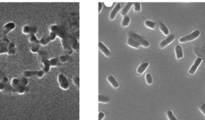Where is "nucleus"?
Masks as SVG:
<instances>
[{"instance_id": "obj_1", "label": "nucleus", "mask_w": 205, "mask_h": 120, "mask_svg": "<svg viewBox=\"0 0 205 120\" xmlns=\"http://www.w3.org/2000/svg\"><path fill=\"white\" fill-rule=\"evenodd\" d=\"M68 34H67L66 31L63 30L61 26L58 25H51L50 26V33L47 36L43 37L42 39L40 40V46H47L49 42L54 41L57 37H59L60 40L65 39L67 37Z\"/></svg>"}, {"instance_id": "obj_2", "label": "nucleus", "mask_w": 205, "mask_h": 120, "mask_svg": "<svg viewBox=\"0 0 205 120\" xmlns=\"http://www.w3.org/2000/svg\"><path fill=\"white\" fill-rule=\"evenodd\" d=\"M39 62L40 67H42L41 70H42L46 74L48 73L51 70V66L49 63V59H48L47 52L40 50L39 52Z\"/></svg>"}, {"instance_id": "obj_3", "label": "nucleus", "mask_w": 205, "mask_h": 120, "mask_svg": "<svg viewBox=\"0 0 205 120\" xmlns=\"http://www.w3.org/2000/svg\"><path fill=\"white\" fill-rule=\"evenodd\" d=\"M127 36H128L129 38L134 39L135 41H137L140 45H142L144 47H148L150 46V43H149V42L147 41V39H144L143 37H141L139 34L135 33V32L129 31L128 33H127Z\"/></svg>"}, {"instance_id": "obj_4", "label": "nucleus", "mask_w": 205, "mask_h": 120, "mask_svg": "<svg viewBox=\"0 0 205 120\" xmlns=\"http://www.w3.org/2000/svg\"><path fill=\"white\" fill-rule=\"evenodd\" d=\"M57 80H58L59 86L62 90L67 91L70 88V84L67 80V77L63 74H59L58 77H57Z\"/></svg>"}, {"instance_id": "obj_5", "label": "nucleus", "mask_w": 205, "mask_h": 120, "mask_svg": "<svg viewBox=\"0 0 205 120\" xmlns=\"http://www.w3.org/2000/svg\"><path fill=\"white\" fill-rule=\"evenodd\" d=\"M45 72L42 70H40V71H24L23 72V77L24 78H31L33 76H37L38 78H42L45 75Z\"/></svg>"}, {"instance_id": "obj_6", "label": "nucleus", "mask_w": 205, "mask_h": 120, "mask_svg": "<svg viewBox=\"0 0 205 120\" xmlns=\"http://www.w3.org/2000/svg\"><path fill=\"white\" fill-rule=\"evenodd\" d=\"M200 31L196 30V31H193L190 34H188V35H186V36L180 38V39H179V42H181V43H185V42H191V41H192V40H195V39H197L198 37L200 36Z\"/></svg>"}, {"instance_id": "obj_7", "label": "nucleus", "mask_w": 205, "mask_h": 120, "mask_svg": "<svg viewBox=\"0 0 205 120\" xmlns=\"http://www.w3.org/2000/svg\"><path fill=\"white\" fill-rule=\"evenodd\" d=\"M15 27H16V25L15 24V23H13V22H9V23H6L5 25L3 26V28H2L3 38L6 37V35H7L8 33H10V32L12 31L13 30H15Z\"/></svg>"}, {"instance_id": "obj_8", "label": "nucleus", "mask_w": 205, "mask_h": 120, "mask_svg": "<svg viewBox=\"0 0 205 120\" xmlns=\"http://www.w3.org/2000/svg\"><path fill=\"white\" fill-rule=\"evenodd\" d=\"M0 91L5 93H11V94H16L15 90L11 86V84L4 83L3 82H0Z\"/></svg>"}, {"instance_id": "obj_9", "label": "nucleus", "mask_w": 205, "mask_h": 120, "mask_svg": "<svg viewBox=\"0 0 205 120\" xmlns=\"http://www.w3.org/2000/svg\"><path fill=\"white\" fill-rule=\"evenodd\" d=\"M9 39L7 37H4L2 39V42L0 44V55H4V54H7L8 45L10 43Z\"/></svg>"}, {"instance_id": "obj_10", "label": "nucleus", "mask_w": 205, "mask_h": 120, "mask_svg": "<svg viewBox=\"0 0 205 120\" xmlns=\"http://www.w3.org/2000/svg\"><path fill=\"white\" fill-rule=\"evenodd\" d=\"M68 41L69 43L71 45V48L73 50V51H75L76 53L79 52V41L77 40L75 37H72L71 35H68Z\"/></svg>"}, {"instance_id": "obj_11", "label": "nucleus", "mask_w": 205, "mask_h": 120, "mask_svg": "<svg viewBox=\"0 0 205 120\" xmlns=\"http://www.w3.org/2000/svg\"><path fill=\"white\" fill-rule=\"evenodd\" d=\"M22 31L25 34H36L38 33V28L35 26H31L28 25H24L22 28Z\"/></svg>"}, {"instance_id": "obj_12", "label": "nucleus", "mask_w": 205, "mask_h": 120, "mask_svg": "<svg viewBox=\"0 0 205 120\" xmlns=\"http://www.w3.org/2000/svg\"><path fill=\"white\" fill-rule=\"evenodd\" d=\"M202 63V59H201V58H197V59H195V61L194 62V63L192 64L191 68H190L189 71H188L189 75H193L196 72L198 67H199V66L200 65V63Z\"/></svg>"}, {"instance_id": "obj_13", "label": "nucleus", "mask_w": 205, "mask_h": 120, "mask_svg": "<svg viewBox=\"0 0 205 120\" xmlns=\"http://www.w3.org/2000/svg\"><path fill=\"white\" fill-rule=\"evenodd\" d=\"M99 48H100V51H101L106 57H110L111 55V52L109 48H108L106 45L103 44L102 42H99Z\"/></svg>"}, {"instance_id": "obj_14", "label": "nucleus", "mask_w": 205, "mask_h": 120, "mask_svg": "<svg viewBox=\"0 0 205 120\" xmlns=\"http://www.w3.org/2000/svg\"><path fill=\"white\" fill-rule=\"evenodd\" d=\"M175 40V36H174L173 34H169L168 36L164 40H163L162 42H160V48H164V47H166L167 46L168 44H170L172 41H174Z\"/></svg>"}, {"instance_id": "obj_15", "label": "nucleus", "mask_w": 205, "mask_h": 120, "mask_svg": "<svg viewBox=\"0 0 205 120\" xmlns=\"http://www.w3.org/2000/svg\"><path fill=\"white\" fill-rule=\"evenodd\" d=\"M121 9V4L120 3H117L116 5V7L113 8V10L111 11L110 15H109V18H110L111 20H114L115 18H116V15H117V14H118V12L119 11H120Z\"/></svg>"}, {"instance_id": "obj_16", "label": "nucleus", "mask_w": 205, "mask_h": 120, "mask_svg": "<svg viewBox=\"0 0 205 120\" xmlns=\"http://www.w3.org/2000/svg\"><path fill=\"white\" fill-rule=\"evenodd\" d=\"M107 80H108V83L111 85V86H112L113 88L118 89L119 87V83L117 82V80H116V78H115L113 75L108 76Z\"/></svg>"}, {"instance_id": "obj_17", "label": "nucleus", "mask_w": 205, "mask_h": 120, "mask_svg": "<svg viewBox=\"0 0 205 120\" xmlns=\"http://www.w3.org/2000/svg\"><path fill=\"white\" fill-rule=\"evenodd\" d=\"M127 43L128 46L133 47L135 49H138V48H139V47H140V44H139V42H137V41H135L134 39L129 38V37L127 38Z\"/></svg>"}, {"instance_id": "obj_18", "label": "nucleus", "mask_w": 205, "mask_h": 120, "mask_svg": "<svg viewBox=\"0 0 205 120\" xmlns=\"http://www.w3.org/2000/svg\"><path fill=\"white\" fill-rule=\"evenodd\" d=\"M17 51V48H16L15 44L14 42H11L8 45V49H7V55H14L16 54Z\"/></svg>"}, {"instance_id": "obj_19", "label": "nucleus", "mask_w": 205, "mask_h": 120, "mask_svg": "<svg viewBox=\"0 0 205 120\" xmlns=\"http://www.w3.org/2000/svg\"><path fill=\"white\" fill-rule=\"evenodd\" d=\"M14 89L15 90L16 94H26V93H27V92L30 91L29 88H28L27 86H18V87H16V88H14Z\"/></svg>"}, {"instance_id": "obj_20", "label": "nucleus", "mask_w": 205, "mask_h": 120, "mask_svg": "<svg viewBox=\"0 0 205 120\" xmlns=\"http://www.w3.org/2000/svg\"><path fill=\"white\" fill-rule=\"evenodd\" d=\"M148 66H149V63H147V62L143 63L141 65L139 66V67L137 68V74H138V75H142V74L144 73V71L147 70Z\"/></svg>"}, {"instance_id": "obj_21", "label": "nucleus", "mask_w": 205, "mask_h": 120, "mask_svg": "<svg viewBox=\"0 0 205 120\" xmlns=\"http://www.w3.org/2000/svg\"><path fill=\"white\" fill-rule=\"evenodd\" d=\"M132 5H134V3H127L126 5H125V7L122 9V11H121V15H122V16L125 17V16L127 15V13H128L129 11H130V9H131V7H132Z\"/></svg>"}, {"instance_id": "obj_22", "label": "nucleus", "mask_w": 205, "mask_h": 120, "mask_svg": "<svg viewBox=\"0 0 205 120\" xmlns=\"http://www.w3.org/2000/svg\"><path fill=\"white\" fill-rule=\"evenodd\" d=\"M49 63H50L51 67H60L62 64L59 60V58H52L49 59Z\"/></svg>"}, {"instance_id": "obj_23", "label": "nucleus", "mask_w": 205, "mask_h": 120, "mask_svg": "<svg viewBox=\"0 0 205 120\" xmlns=\"http://www.w3.org/2000/svg\"><path fill=\"white\" fill-rule=\"evenodd\" d=\"M176 50V59L179 60L181 59L182 58L184 57V53H183V50H182V47L179 46V45H177L175 48Z\"/></svg>"}, {"instance_id": "obj_24", "label": "nucleus", "mask_w": 205, "mask_h": 120, "mask_svg": "<svg viewBox=\"0 0 205 120\" xmlns=\"http://www.w3.org/2000/svg\"><path fill=\"white\" fill-rule=\"evenodd\" d=\"M111 99L108 96H106L103 94H99V102H100V103L107 104V103H109Z\"/></svg>"}, {"instance_id": "obj_25", "label": "nucleus", "mask_w": 205, "mask_h": 120, "mask_svg": "<svg viewBox=\"0 0 205 120\" xmlns=\"http://www.w3.org/2000/svg\"><path fill=\"white\" fill-rule=\"evenodd\" d=\"M59 60L61 64L63 65V64H65V63H68L69 61L71 60V57H70V55H63L59 57Z\"/></svg>"}, {"instance_id": "obj_26", "label": "nucleus", "mask_w": 205, "mask_h": 120, "mask_svg": "<svg viewBox=\"0 0 205 120\" xmlns=\"http://www.w3.org/2000/svg\"><path fill=\"white\" fill-rule=\"evenodd\" d=\"M28 40L31 44H40V40H38L35 34H30Z\"/></svg>"}, {"instance_id": "obj_27", "label": "nucleus", "mask_w": 205, "mask_h": 120, "mask_svg": "<svg viewBox=\"0 0 205 120\" xmlns=\"http://www.w3.org/2000/svg\"><path fill=\"white\" fill-rule=\"evenodd\" d=\"M30 50L32 53L34 54H39V52L40 51V44H31V47H30Z\"/></svg>"}, {"instance_id": "obj_28", "label": "nucleus", "mask_w": 205, "mask_h": 120, "mask_svg": "<svg viewBox=\"0 0 205 120\" xmlns=\"http://www.w3.org/2000/svg\"><path fill=\"white\" fill-rule=\"evenodd\" d=\"M160 31L163 32V34L168 36L169 30H168V28L167 27V26H166L165 24L163 23H160Z\"/></svg>"}, {"instance_id": "obj_29", "label": "nucleus", "mask_w": 205, "mask_h": 120, "mask_svg": "<svg viewBox=\"0 0 205 120\" xmlns=\"http://www.w3.org/2000/svg\"><path fill=\"white\" fill-rule=\"evenodd\" d=\"M130 22H131V18H130L129 16L127 15L125 16V17H124V18H123L122 23H121V25H122L123 27H127V26H128V25L130 24Z\"/></svg>"}, {"instance_id": "obj_30", "label": "nucleus", "mask_w": 205, "mask_h": 120, "mask_svg": "<svg viewBox=\"0 0 205 120\" xmlns=\"http://www.w3.org/2000/svg\"><path fill=\"white\" fill-rule=\"evenodd\" d=\"M0 82H3V83H7V84H9L10 83V81H9V78L7 77V76L4 75V74H3L1 71H0Z\"/></svg>"}, {"instance_id": "obj_31", "label": "nucleus", "mask_w": 205, "mask_h": 120, "mask_svg": "<svg viewBox=\"0 0 205 120\" xmlns=\"http://www.w3.org/2000/svg\"><path fill=\"white\" fill-rule=\"evenodd\" d=\"M72 83H73L74 86H76L77 89L79 88V76L76 75L74 76L72 78Z\"/></svg>"}, {"instance_id": "obj_32", "label": "nucleus", "mask_w": 205, "mask_h": 120, "mask_svg": "<svg viewBox=\"0 0 205 120\" xmlns=\"http://www.w3.org/2000/svg\"><path fill=\"white\" fill-rule=\"evenodd\" d=\"M144 24H145V26H147V27H148V28H150V29H154L155 27V23L152 21H149V20H147V21H145Z\"/></svg>"}, {"instance_id": "obj_33", "label": "nucleus", "mask_w": 205, "mask_h": 120, "mask_svg": "<svg viewBox=\"0 0 205 120\" xmlns=\"http://www.w3.org/2000/svg\"><path fill=\"white\" fill-rule=\"evenodd\" d=\"M145 79H146V83H147V84H148V85H151V84L152 83L153 79L151 74H147L146 76H145Z\"/></svg>"}, {"instance_id": "obj_34", "label": "nucleus", "mask_w": 205, "mask_h": 120, "mask_svg": "<svg viewBox=\"0 0 205 120\" xmlns=\"http://www.w3.org/2000/svg\"><path fill=\"white\" fill-rule=\"evenodd\" d=\"M167 116H168L169 120H177V119H176V116L174 115L173 112H172L171 110H168V111H167Z\"/></svg>"}, {"instance_id": "obj_35", "label": "nucleus", "mask_w": 205, "mask_h": 120, "mask_svg": "<svg viewBox=\"0 0 205 120\" xmlns=\"http://www.w3.org/2000/svg\"><path fill=\"white\" fill-rule=\"evenodd\" d=\"M141 11V4L139 3H134V11L135 12H139Z\"/></svg>"}, {"instance_id": "obj_36", "label": "nucleus", "mask_w": 205, "mask_h": 120, "mask_svg": "<svg viewBox=\"0 0 205 120\" xmlns=\"http://www.w3.org/2000/svg\"><path fill=\"white\" fill-rule=\"evenodd\" d=\"M19 79H20V83H21V84L23 85V86H26L27 85H28V83H29V82H28V80H27V78H26L23 77V78H19Z\"/></svg>"}, {"instance_id": "obj_37", "label": "nucleus", "mask_w": 205, "mask_h": 120, "mask_svg": "<svg viewBox=\"0 0 205 120\" xmlns=\"http://www.w3.org/2000/svg\"><path fill=\"white\" fill-rule=\"evenodd\" d=\"M199 109L200 110V111L205 116V103H201L199 107Z\"/></svg>"}, {"instance_id": "obj_38", "label": "nucleus", "mask_w": 205, "mask_h": 120, "mask_svg": "<svg viewBox=\"0 0 205 120\" xmlns=\"http://www.w3.org/2000/svg\"><path fill=\"white\" fill-rule=\"evenodd\" d=\"M105 118V114L102 111H100L99 112V117H98V120H103V119Z\"/></svg>"}, {"instance_id": "obj_39", "label": "nucleus", "mask_w": 205, "mask_h": 120, "mask_svg": "<svg viewBox=\"0 0 205 120\" xmlns=\"http://www.w3.org/2000/svg\"><path fill=\"white\" fill-rule=\"evenodd\" d=\"M98 11H99V13H100L101 11H102V6H103V3H99V4H98Z\"/></svg>"}, {"instance_id": "obj_40", "label": "nucleus", "mask_w": 205, "mask_h": 120, "mask_svg": "<svg viewBox=\"0 0 205 120\" xmlns=\"http://www.w3.org/2000/svg\"><path fill=\"white\" fill-rule=\"evenodd\" d=\"M103 4H105L106 7H111L113 5V2H105V3H103Z\"/></svg>"}, {"instance_id": "obj_41", "label": "nucleus", "mask_w": 205, "mask_h": 120, "mask_svg": "<svg viewBox=\"0 0 205 120\" xmlns=\"http://www.w3.org/2000/svg\"><path fill=\"white\" fill-rule=\"evenodd\" d=\"M0 38L2 39V38H3V31L0 30Z\"/></svg>"}]
</instances>
